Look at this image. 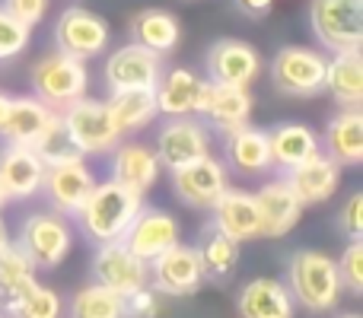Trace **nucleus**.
I'll use <instances>...</instances> for the list:
<instances>
[{
    "instance_id": "f257e3e1",
    "label": "nucleus",
    "mask_w": 363,
    "mask_h": 318,
    "mask_svg": "<svg viewBox=\"0 0 363 318\" xmlns=\"http://www.w3.org/2000/svg\"><path fill=\"white\" fill-rule=\"evenodd\" d=\"M144 207V198L128 188H121L118 181L106 178L96 181V188L89 191L86 204L77 213V223H80L83 236L93 245H106V242H121L125 232L131 229L134 217Z\"/></svg>"
},
{
    "instance_id": "f03ea898",
    "label": "nucleus",
    "mask_w": 363,
    "mask_h": 318,
    "mask_svg": "<svg viewBox=\"0 0 363 318\" xmlns=\"http://www.w3.org/2000/svg\"><path fill=\"white\" fill-rule=\"evenodd\" d=\"M287 290L296 306L309 309V312H332L341 296L335 258L315 249L294 251L287 261Z\"/></svg>"
},
{
    "instance_id": "7ed1b4c3",
    "label": "nucleus",
    "mask_w": 363,
    "mask_h": 318,
    "mask_svg": "<svg viewBox=\"0 0 363 318\" xmlns=\"http://www.w3.org/2000/svg\"><path fill=\"white\" fill-rule=\"evenodd\" d=\"M57 118H61L64 134L70 137V144L77 147L80 157H108L125 140L102 99L83 96V99L70 102L64 112H57Z\"/></svg>"
},
{
    "instance_id": "20e7f679",
    "label": "nucleus",
    "mask_w": 363,
    "mask_h": 318,
    "mask_svg": "<svg viewBox=\"0 0 363 318\" xmlns=\"http://www.w3.org/2000/svg\"><path fill=\"white\" fill-rule=\"evenodd\" d=\"M89 89V70L86 61H77L70 55H45L32 67V96L51 108V112H64L70 102L83 99Z\"/></svg>"
},
{
    "instance_id": "39448f33",
    "label": "nucleus",
    "mask_w": 363,
    "mask_h": 318,
    "mask_svg": "<svg viewBox=\"0 0 363 318\" xmlns=\"http://www.w3.org/2000/svg\"><path fill=\"white\" fill-rule=\"evenodd\" d=\"M16 245L35 264V271H51L74 249V229H70L67 217H61V213L38 210L23 217L16 232Z\"/></svg>"
},
{
    "instance_id": "423d86ee",
    "label": "nucleus",
    "mask_w": 363,
    "mask_h": 318,
    "mask_svg": "<svg viewBox=\"0 0 363 318\" xmlns=\"http://www.w3.org/2000/svg\"><path fill=\"white\" fill-rule=\"evenodd\" d=\"M313 35L328 55L363 48V0H313Z\"/></svg>"
},
{
    "instance_id": "0eeeda50",
    "label": "nucleus",
    "mask_w": 363,
    "mask_h": 318,
    "mask_svg": "<svg viewBox=\"0 0 363 318\" xmlns=\"http://www.w3.org/2000/svg\"><path fill=\"white\" fill-rule=\"evenodd\" d=\"M271 83L277 93L296 99L319 96L325 83V55L309 45H287L271 57Z\"/></svg>"
},
{
    "instance_id": "6e6552de",
    "label": "nucleus",
    "mask_w": 363,
    "mask_h": 318,
    "mask_svg": "<svg viewBox=\"0 0 363 318\" xmlns=\"http://www.w3.org/2000/svg\"><path fill=\"white\" fill-rule=\"evenodd\" d=\"M108 42H112L108 23L86 6H67L55 23V48L77 61H93L106 55Z\"/></svg>"
},
{
    "instance_id": "1a4fd4ad",
    "label": "nucleus",
    "mask_w": 363,
    "mask_h": 318,
    "mask_svg": "<svg viewBox=\"0 0 363 318\" xmlns=\"http://www.w3.org/2000/svg\"><path fill=\"white\" fill-rule=\"evenodd\" d=\"M226 188H230V169L213 153L172 169V191L191 210H211Z\"/></svg>"
},
{
    "instance_id": "9d476101",
    "label": "nucleus",
    "mask_w": 363,
    "mask_h": 318,
    "mask_svg": "<svg viewBox=\"0 0 363 318\" xmlns=\"http://www.w3.org/2000/svg\"><path fill=\"white\" fill-rule=\"evenodd\" d=\"M157 159L163 169H179L185 162H194L211 153V127L198 118V115H188V118H166L157 131Z\"/></svg>"
},
{
    "instance_id": "9b49d317",
    "label": "nucleus",
    "mask_w": 363,
    "mask_h": 318,
    "mask_svg": "<svg viewBox=\"0 0 363 318\" xmlns=\"http://www.w3.org/2000/svg\"><path fill=\"white\" fill-rule=\"evenodd\" d=\"M93 283H99V287L112 290L118 296H128L150 283V268L125 242H106V245H96Z\"/></svg>"
},
{
    "instance_id": "f8f14e48",
    "label": "nucleus",
    "mask_w": 363,
    "mask_h": 318,
    "mask_svg": "<svg viewBox=\"0 0 363 318\" xmlns=\"http://www.w3.org/2000/svg\"><path fill=\"white\" fill-rule=\"evenodd\" d=\"M160 74H163V57L138 42L115 48L106 61V70H102L108 93H118V89H153Z\"/></svg>"
},
{
    "instance_id": "ddd939ff",
    "label": "nucleus",
    "mask_w": 363,
    "mask_h": 318,
    "mask_svg": "<svg viewBox=\"0 0 363 318\" xmlns=\"http://www.w3.org/2000/svg\"><path fill=\"white\" fill-rule=\"evenodd\" d=\"M204 67L211 83L249 89L258 80V74H262V55L249 42H242V38H217L207 48Z\"/></svg>"
},
{
    "instance_id": "4468645a",
    "label": "nucleus",
    "mask_w": 363,
    "mask_h": 318,
    "mask_svg": "<svg viewBox=\"0 0 363 318\" xmlns=\"http://www.w3.org/2000/svg\"><path fill=\"white\" fill-rule=\"evenodd\" d=\"M147 268H150V287L160 296H191L204 283L198 251H194V245L185 242H176L172 249H166Z\"/></svg>"
},
{
    "instance_id": "2eb2a0df",
    "label": "nucleus",
    "mask_w": 363,
    "mask_h": 318,
    "mask_svg": "<svg viewBox=\"0 0 363 318\" xmlns=\"http://www.w3.org/2000/svg\"><path fill=\"white\" fill-rule=\"evenodd\" d=\"M93 188H96V175H93V169L83 162V157L45 169V181H42L45 198H48L51 210L67 220L80 213V207L86 204Z\"/></svg>"
},
{
    "instance_id": "dca6fc26",
    "label": "nucleus",
    "mask_w": 363,
    "mask_h": 318,
    "mask_svg": "<svg viewBox=\"0 0 363 318\" xmlns=\"http://www.w3.org/2000/svg\"><path fill=\"white\" fill-rule=\"evenodd\" d=\"M255 210H258V236L262 239H281L300 223L303 210L306 207L300 204V198L294 194V188L287 185L284 175L264 181L255 194Z\"/></svg>"
},
{
    "instance_id": "f3484780",
    "label": "nucleus",
    "mask_w": 363,
    "mask_h": 318,
    "mask_svg": "<svg viewBox=\"0 0 363 318\" xmlns=\"http://www.w3.org/2000/svg\"><path fill=\"white\" fill-rule=\"evenodd\" d=\"M252 93L245 86H223V83L204 80V93L198 102V118L204 121L211 131L226 134L233 127L249 125L252 118Z\"/></svg>"
},
{
    "instance_id": "a211bd4d",
    "label": "nucleus",
    "mask_w": 363,
    "mask_h": 318,
    "mask_svg": "<svg viewBox=\"0 0 363 318\" xmlns=\"http://www.w3.org/2000/svg\"><path fill=\"white\" fill-rule=\"evenodd\" d=\"M121 242H125L140 261L150 264L153 258H160L166 249H172L176 242H182V226L169 210H160V207L144 204Z\"/></svg>"
},
{
    "instance_id": "6ab92c4d",
    "label": "nucleus",
    "mask_w": 363,
    "mask_h": 318,
    "mask_svg": "<svg viewBox=\"0 0 363 318\" xmlns=\"http://www.w3.org/2000/svg\"><path fill=\"white\" fill-rule=\"evenodd\" d=\"M160 159L157 150L144 140H121L112 153H108V178L118 181L121 188L140 194L144 198L160 178Z\"/></svg>"
},
{
    "instance_id": "aec40b11",
    "label": "nucleus",
    "mask_w": 363,
    "mask_h": 318,
    "mask_svg": "<svg viewBox=\"0 0 363 318\" xmlns=\"http://www.w3.org/2000/svg\"><path fill=\"white\" fill-rule=\"evenodd\" d=\"M45 162L32 147L6 144L0 150V188L6 200H29L42 191L45 181Z\"/></svg>"
},
{
    "instance_id": "412c9836",
    "label": "nucleus",
    "mask_w": 363,
    "mask_h": 318,
    "mask_svg": "<svg viewBox=\"0 0 363 318\" xmlns=\"http://www.w3.org/2000/svg\"><path fill=\"white\" fill-rule=\"evenodd\" d=\"M223 137V166L242 178H258L271 172V150H268V131L262 127H233L220 134Z\"/></svg>"
},
{
    "instance_id": "4be33fe9",
    "label": "nucleus",
    "mask_w": 363,
    "mask_h": 318,
    "mask_svg": "<svg viewBox=\"0 0 363 318\" xmlns=\"http://www.w3.org/2000/svg\"><path fill=\"white\" fill-rule=\"evenodd\" d=\"M211 226L217 232H223L233 242H252L258 236V210H255V198L252 191H242V188H226L220 194V200L211 207Z\"/></svg>"
},
{
    "instance_id": "5701e85b",
    "label": "nucleus",
    "mask_w": 363,
    "mask_h": 318,
    "mask_svg": "<svg viewBox=\"0 0 363 318\" xmlns=\"http://www.w3.org/2000/svg\"><path fill=\"white\" fill-rule=\"evenodd\" d=\"M284 178H287V185L294 188V194L300 198L303 207H313V204H325V200H332L335 194H338L341 166L319 150L315 157H309L296 169H290Z\"/></svg>"
},
{
    "instance_id": "b1692460",
    "label": "nucleus",
    "mask_w": 363,
    "mask_h": 318,
    "mask_svg": "<svg viewBox=\"0 0 363 318\" xmlns=\"http://www.w3.org/2000/svg\"><path fill=\"white\" fill-rule=\"evenodd\" d=\"M268 150H271V172L287 175L300 162L322 150L319 134L313 127L300 125V121H281V125L268 127Z\"/></svg>"
},
{
    "instance_id": "393cba45",
    "label": "nucleus",
    "mask_w": 363,
    "mask_h": 318,
    "mask_svg": "<svg viewBox=\"0 0 363 318\" xmlns=\"http://www.w3.org/2000/svg\"><path fill=\"white\" fill-rule=\"evenodd\" d=\"M153 93H157V108L163 118H188V115H198L204 76H198L191 67H169L160 74Z\"/></svg>"
},
{
    "instance_id": "a878e982",
    "label": "nucleus",
    "mask_w": 363,
    "mask_h": 318,
    "mask_svg": "<svg viewBox=\"0 0 363 318\" xmlns=\"http://www.w3.org/2000/svg\"><path fill=\"white\" fill-rule=\"evenodd\" d=\"M294 309L296 302L287 283L274 277H255L236 296L239 318H294Z\"/></svg>"
},
{
    "instance_id": "bb28decb",
    "label": "nucleus",
    "mask_w": 363,
    "mask_h": 318,
    "mask_svg": "<svg viewBox=\"0 0 363 318\" xmlns=\"http://www.w3.org/2000/svg\"><path fill=\"white\" fill-rule=\"evenodd\" d=\"M322 153L338 166H360L363 162V112L360 108H341L325 125L319 137Z\"/></svg>"
},
{
    "instance_id": "cd10ccee",
    "label": "nucleus",
    "mask_w": 363,
    "mask_h": 318,
    "mask_svg": "<svg viewBox=\"0 0 363 318\" xmlns=\"http://www.w3.org/2000/svg\"><path fill=\"white\" fill-rule=\"evenodd\" d=\"M328 96L341 108H360L363 106V51H335L325 57V83Z\"/></svg>"
},
{
    "instance_id": "c85d7f7f",
    "label": "nucleus",
    "mask_w": 363,
    "mask_h": 318,
    "mask_svg": "<svg viewBox=\"0 0 363 318\" xmlns=\"http://www.w3.org/2000/svg\"><path fill=\"white\" fill-rule=\"evenodd\" d=\"M55 115L57 112H51L35 96H13L10 108H6V118H4V125H0V137H4V144L32 147L38 140V134L51 125Z\"/></svg>"
},
{
    "instance_id": "c756f323",
    "label": "nucleus",
    "mask_w": 363,
    "mask_h": 318,
    "mask_svg": "<svg viewBox=\"0 0 363 318\" xmlns=\"http://www.w3.org/2000/svg\"><path fill=\"white\" fill-rule=\"evenodd\" d=\"M179 38H182V23L169 10L147 6V10H140L138 16L131 19V42L157 51L160 57L172 55V51L179 48Z\"/></svg>"
},
{
    "instance_id": "7c9ffc66",
    "label": "nucleus",
    "mask_w": 363,
    "mask_h": 318,
    "mask_svg": "<svg viewBox=\"0 0 363 318\" xmlns=\"http://www.w3.org/2000/svg\"><path fill=\"white\" fill-rule=\"evenodd\" d=\"M35 283V264L23 255L16 242H6L0 249V312L10 315Z\"/></svg>"
},
{
    "instance_id": "2f4dec72",
    "label": "nucleus",
    "mask_w": 363,
    "mask_h": 318,
    "mask_svg": "<svg viewBox=\"0 0 363 318\" xmlns=\"http://www.w3.org/2000/svg\"><path fill=\"white\" fill-rule=\"evenodd\" d=\"M106 106L112 112L115 125H118L121 137H131V134L144 131L160 115L153 89H118V93H108Z\"/></svg>"
},
{
    "instance_id": "473e14b6",
    "label": "nucleus",
    "mask_w": 363,
    "mask_h": 318,
    "mask_svg": "<svg viewBox=\"0 0 363 318\" xmlns=\"http://www.w3.org/2000/svg\"><path fill=\"white\" fill-rule=\"evenodd\" d=\"M194 251H198L204 280H217V283L230 280L239 264V242L226 239L223 232H217L213 226H207V229L201 232V239L194 242Z\"/></svg>"
},
{
    "instance_id": "72a5a7b5",
    "label": "nucleus",
    "mask_w": 363,
    "mask_h": 318,
    "mask_svg": "<svg viewBox=\"0 0 363 318\" xmlns=\"http://www.w3.org/2000/svg\"><path fill=\"white\" fill-rule=\"evenodd\" d=\"M67 315L70 318H125V296L112 293V290L99 287V283H89V287L74 293Z\"/></svg>"
},
{
    "instance_id": "f704fd0d",
    "label": "nucleus",
    "mask_w": 363,
    "mask_h": 318,
    "mask_svg": "<svg viewBox=\"0 0 363 318\" xmlns=\"http://www.w3.org/2000/svg\"><path fill=\"white\" fill-rule=\"evenodd\" d=\"M32 150L42 157L45 166H57V162H70V159H80V153H77V147L70 144V137L64 134L61 127V118H51V125L45 127L42 134H38V140L32 144Z\"/></svg>"
},
{
    "instance_id": "c9c22d12",
    "label": "nucleus",
    "mask_w": 363,
    "mask_h": 318,
    "mask_svg": "<svg viewBox=\"0 0 363 318\" xmlns=\"http://www.w3.org/2000/svg\"><path fill=\"white\" fill-rule=\"evenodd\" d=\"M61 312H64L61 296H57L51 287L35 283V287L16 302V309L10 312V318H61Z\"/></svg>"
},
{
    "instance_id": "e433bc0d",
    "label": "nucleus",
    "mask_w": 363,
    "mask_h": 318,
    "mask_svg": "<svg viewBox=\"0 0 363 318\" xmlns=\"http://www.w3.org/2000/svg\"><path fill=\"white\" fill-rule=\"evenodd\" d=\"M29 42H32L29 25H23L16 16H10V13L0 6V64L16 61L19 55H26Z\"/></svg>"
},
{
    "instance_id": "4c0bfd02",
    "label": "nucleus",
    "mask_w": 363,
    "mask_h": 318,
    "mask_svg": "<svg viewBox=\"0 0 363 318\" xmlns=\"http://www.w3.org/2000/svg\"><path fill=\"white\" fill-rule=\"evenodd\" d=\"M335 264H338L341 290L360 296L363 293V242H351L345 249V255H341Z\"/></svg>"
},
{
    "instance_id": "58836bf2",
    "label": "nucleus",
    "mask_w": 363,
    "mask_h": 318,
    "mask_svg": "<svg viewBox=\"0 0 363 318\" xmlns=\"http://www.w3.org/2000/svg\"><path fill=\"white\" fill-rule=\"evenodd\" d=\"M160 309H163V296L150 283L125 296V318H160Z\"/></svg>"
},
{
    "instance_id": "ea45409f",
    "label": "nucleus",
    "mask_w": 363,
    "mask_h": 318,
    "mask_svg": "<svg viewBox=\"0 0 363 318\" xmlns=\"http://www.w3.org/2000/svg\"><path fill=\"white\" fill-rule=\"evenodd\" d=\"M338 229L345 232L347 242H360L363 239V191H354L345 200V207L338 213Z\"/></svg>"
},
{
    "instance_id": "a19ab883",
    "label": "nucleus",
    "mask_w": 363,
    "mask_h": 318,
    "mask_svg": "<svg viewBox=\"0 0 363 318\" xmlns=\"http://www.w3.org/2000/svg\"><path fill=\"white\" fill-rule=\"evenodd\" d=\"M4 6L10 16H16L23 25H29V29H35L38 23L45 19V13H48L51 0H4Z\"/></svg>"
},
{
    "instance_id": "79ce46f5",
    "label": "nucleus",
    "mask_w": 363,
    "mask_h": 318,
    "mask_svg": "<svg viewBox=\"0 0 363 318\" xmlns=\"http://www.w3.org/2000/svg\"><path fill=\"white\" fill-rule=\"evenodd\" d=\"M236 6L245 13V16H268L274 0H236Z\"/></svg>"
},
{
    "instance_id": "37998d69",
    "label": "nucleus",
    "mask_w": 363,
    "mask_h": 318,
    "mask_svg": "<svg viewBox=\"0 0 363 318\" xmlns=\"http://www.w3.org/2000/svg\"><path fill=\"white\" fill-rule=\"evenodd\" d=\"M10 99H13V96L0 93V125H4V118H6V108H10Z\"/></svg>"
},
{
    "instance_id": "c03bdc74",
    "label": "nucleus",
    "mask_w": 363,
    "mask_h": 318,
    "mask_svg": "<svg viewBox=\"0 0 363 318\" xmlns=\"http://www.w3.org/2000/svg\"><path fill=\"white\" fill-rule=\"evenodd\" d=\"M10 242V239H6V229H4V220H0V249H4V245Z\"/></svg>"
},
{
    "instance_id": "a18cd8bd",
    "label": "nucleus",
    "mask_w": 363,
    "mask_h": 318,
    "mask_svg": "<svg viewBox=\"0 0 363 318\" xmlns=\"http://www.w3.org/2000/svg\"><path fill=\"white\" fill-rule=\"evenodd\" d=\"M338 318H360L357 312H345V315H338Z\"/></svg>"
},
{
    "instance_id": "49530a36",
    "label": "nucleus",
    "mask_w": 363,
    "mask_h": 318,
    "mask_svg": "<svg viewBox=\"0 0 363 318\" xmlns=\"http://www.w3.org/2000/svg\"><path fill=\"white\" fill-rule=\"evenodd\" d=\"M6 204V194H4V188H0V207H4Z\"/></svg>"
},
{
    "instance_id": "de8ad7c7",
    "label": "nucleus",
    "mask_w": 363,
    "mask_h": 318,
    "mask_svg": "<svg viewBox=\"0 0 363 318\" xmlns=\"http://www.w3.org/2000/svg\"><path fill=\"white\" fill-rule=\"evenodd\" d=\"M0 318H10V315H0Z\"/></svg>"
}]
</instances>
